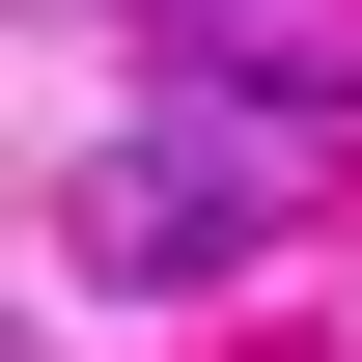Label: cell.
I'll return each instance as SVG.
<instances>
[{"instance_id":"cell-1","label":"cell","mask_w":362,"mask_h":362,"mask_svg":"<svg viewBox=\"0 0 362 362\" xmlns=\"http://www.w3.org/2000/svg\"><path fill=\"white\" fill-rule=\"evenodd\" d=\"M84 251H139V279L251 251V168H195V139H139V168H84Z\"/></svg>"}]
</instances>
